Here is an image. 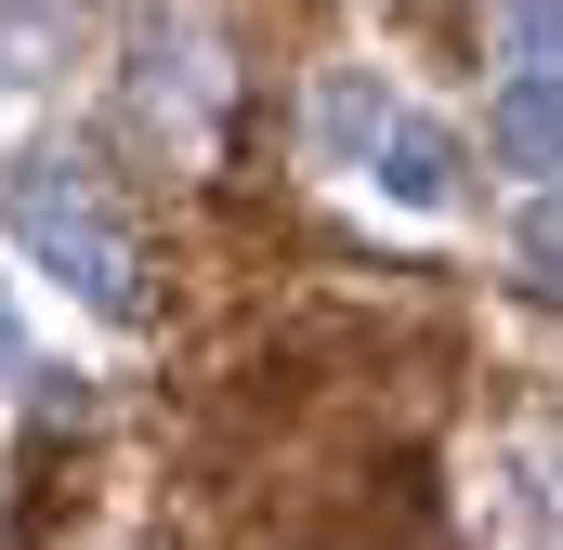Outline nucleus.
Instances as JSON below:
<instances>
[{
	"instance_id": "1",
	"label": "nucleus",
	"mask_w": 563,
	"mask_h": 550,
	"mask_svg": "<svg viewBox=\"0 0 563 550\" xmlns=\"http://www.w3.org/2000/svg\"><path fill=\"white\" fill-rule=\"evenodd\" d=\"M0 223H13V250L53 275V288H79L92 315H132V237H119V210L66 170V157H26L13 184H0Z\"/></svg>"
},
{
	"instance_id": "2",
	"label": "nucleus",
	"mask_w": 563,
	"mask_h": 550,
	"mask_svg": "<svg viewBox=\"0 0 563 550\" xmlns=\"http://www.w3.org/2000/svg\"><path fill=\"white\" fill-rule=\"evenodd\" d=\"M301 119H314V157H328V170H367V157L394 144V119H407V92H394L380 66H328Z\"/></svg>"
},
{
	"instance_id": "3",
	"label": "nucleus",
	"mask_w": 563,
	"mask_h": 550,
	"mask_svg": "<svg viewBox=\"0 0 563 550\" xmlns=\"http://www.w3.org/2000/svg\"><path fill=\"white\" fill-rule=\"evenodd\" d=\"M485 157H498V170H563V66H511V79H498Z\"/></svg>"
},
{
	"instance_id": "4",
	"label": "nucleus",
	"mask_w": 563,
	"mask_h": 550,
	"mask_svg": "<svg viewBox=\"0 0 563 550\" xmlns=\"http://www.w3.org/2000/svg\"><path fill=\"white\" fill-rule=\"evenodd\" d=\"M367 184H380L394 210H445V197H459V132L407 106V119H394V144L367 157Z\"/></svg>"
},
{
	"instance_id": "5",
	"label": "nucleus",
	"mask_w": 563,
	"mask_h": 550,
	"mask_svg": "<svg viewBox=\"0 0 563 550\" xmlns=\"http://www.w3.org/2000/svg\"><path fill=\"white\" fill-rule=\"evenodd\" d=\"M144 106H210V53H197V26H184V40H170V26L144 40Z\"/></svg>"
},
{
	"instance_id": "6",
	"label": "nucleus",
	"mask_w": 563,
	"mask_h": 550,
	"mask_svg": "<svg viewBox=\"0 0 563 550\" xmlns=\"http://www.w3.org/2000/svg\"><path fill=\"white\" fill-rule=\"evenodd\" d=\"M498 53L511 66H563V0H498Z\"/></svg>"
},
{
	"instance_id": "7",
	"label": "nucleus",
	"mask_w": 563,
	"mask_h": 550,
	"mask_svg": "<svg viewBox=\"0 0 563 550\" xmlns=\"http://www.w3.org/2000/svg\"><path fill=\"white\" fill-rule=\"evenodd\" d=\"M525 275L563 301V197H538V210H525Z\"/></svg>"
},
{
	"instance_id": "8",
	"label": "nucleus",
	"mask_w": 563,
	"mask_h": 550,
	"mask_svg": "<svg viewBox=\"0 0 563 550\" xmlns=\"http://www.w3.org/2000/svg\"><path fill=\"white\" fill-rule=\"evenodd\" d=\"M0 381H26V328H13V301H0Z\"/></svg>"
}]
</instances>
